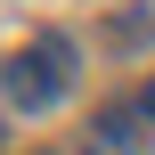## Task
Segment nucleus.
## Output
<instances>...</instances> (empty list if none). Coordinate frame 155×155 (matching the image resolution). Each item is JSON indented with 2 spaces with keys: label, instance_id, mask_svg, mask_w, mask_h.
<instances>
[{
  "label": "nucleus",
  "instance_id": "nucleus-1",
  "mask_svg": "<svg viewBox=\"0 0 155 155\" xmlns=\"http://www.w3.org/2000/svg\"><path fill=\"white\" fill-rule=\"evenodd\" d=\"M74 90V41L65 33H41L25 57H8V74H0V98L16 106V114H49L57 98Z\"/></svg>",
  "mask_w": 155,
  "mask_h": 155
},
{
  "label": "nucleus",
  "instance_id": "nucleus-3",
  "mask_svg": "<svg viewBox=\"0 0 155 155\" xmlns=\"http://www.w3.org/2000/svg\"><path fill=\"white\" fill-rule=\"evenodd\" d=\"M147 123H155V82H147Z\"/></svg>",
  "mask_w": 155,
  "mask_h": 155
},
{
  "label": "nucleus",
  "instance_id": "nucleus-2",
  "mask_svg": "<svg viewBox=\"0 0 155 155\" xmlns=\"http://www.w3.org/2000/svg\"><path fill=\"white\" fill-rule=\"evenodd\" d=\"M147 114L139 106H106L90 131H82V155H147V131H139Z\"/></svg>",
  "mask_w": 155,
  "mask_h": 155
}]
</instances>
